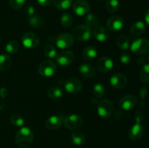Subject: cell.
Instances as JSON below:
<instances>
[{
    "label": "cell",
    "mask_w": 149,
    "mask_h": 148,
    "mask_svg": "<svg viewBox=\"0 0 149 148\" xmlns=\"http://www.w3.org/2000/svg\"><path fill=\"white\" fill-rule=\"evenodd\" d=\"M33 139V133L30 129L23 127L18 131L15 136V142L20 147L25 148L31 144Z\"/></svg>",
    "instance_id": "1"
},
{
    "label": "cell",
    "mask_w": 149,
    "mask_h": 148,
    "mask_svg": "<svg viewBox=\"0 0 149 148\" xmlns=\"http://www.w3.org/2000/svg\"><path fill=\"white\" fill-rule=\"evenodd\" d=\"M92 30L86 25H79L74 28L72 32V36L74 39L80 41H86L90 39Z\"/></svg>",
    "instance_id": "2"
},
{
    "label": "cell",
    "mask_w": 149,
    "mask_h": 148,
    "mask_svg": "<svg viewBox=\"0 0 149 148\" xmlns=\"http://www.w3.org/2000/svg\"><path fill=\"white\" fill-rule=\"evenodd\" d=\"M84 120L81 116L77 114H71L64 117L63 123L67 129L77 130L82 126Z\"/></svg>",
    "instance_id": "3"
},
{
    "label": "cell",
    "mask_w": 149,
    "mask_h": 148,
    "mask_svg": "<svg viewBox=\"0 0 149 148\" xmlns=\"http://www.w3.org/2000/svg\"><path fill=\"white\" fill-rule=\"evenodd\" d=\"M132 52L137 55H146L149 52V41L146 39H137L130 46Z\"/></svg>",
    "instance_id": "4"
},
{
    "label": "cell",
    "mask_w": 149,
    "mask_h": 148,
    "mask_svg": "<svg viewBox=\"0 0 149 148\" xmlns=\"http://www.w3.org/2000/svg\"><path fill=\"white\" fill-rule=\"evenodd\" d=\"M113 112V106L111 102L108 100H101L97 104V113L103 119L111 117Z\"/></svg>",
    "instance_id": "5"
},
{
    "label": "cell",
    "mask_w": 149,
    "mask_h": 148,
    "mask_svg": "<svg viewBox=\"0 0 149 148\" xmlns=\"http://www.w3.org/2000/svg\"><path fill=\"white\" fill-rule=\"evenodd\" d=\"M56 69V65L52 61L45 60L39 65L38 71L42 76L50 77L55 74Z\"/></svg>",
    "instance_id": "6"
},
{
    "label": "cell",
    "mask_w": 149,
    "mask_h": 148,
    "mask_svg": "<svg viewBox=\"0 0 149 148\" xmlns=\"http://www.w3.org/2000/svg\"><path fill=\"white\" fill-rule=\"evenodd\" d=\"M74 42V36L68 33H61L55 39V44L59 49H67L72 46Z\"/></svg>",
    "instance_id": "7"
},
{
    "label": "cell",
    "mask_w": 149,
    "mask_h": 148,
    "mask_svg": "<svg viewBox=\"0 0 149 148\" xmlns=\"http://www.w3.org/2000/svg\"><path fill=\"white\" fill-rule=\"evenodd\" d=\"M74 55L71 51H62L56 55V62L62 67L71 65L74 60Z\"/></svg>",
    "instance_id": "8"
},
{
    "label": "cell",
    "mask_w": 149,
    "mask_h": 148,
    "mask_svg": "<svg viewBox=\"0 0 149 148\" xmlns=\"http://www.w3.org/2000/svg\"><path fill=\"white\" fill-rule=\"evenodd\" d=\"M21 42L25 47L28 49H33L39 45L40 39L35 33H26L22 36Z\"/></svg>",
    "instance_id": "9"
},
{
    "label": "cell",
    "mask_w": 149,
    "mask_h": 148,
    "mask_svg": "<svg viewBox=\"0 0 149 148\" xmlns=\"http://www.w3.org/2000/svg\"><path fill=\"white\" fill-rule=\"evenodd\" d=\"M73 12L78 16H84L88 14L90 6L88 2L83 0H77L72 5Z\"/></svg>",
    "instance_id": "10"
},
{
    "label": "cell",
    "mask_w": 149,
    "mask_h": 148,
    "mask_svg": "<svg viewBox=\"0 0 149 148\" xmlns=\"http://www.w3.org/2000/svg\"><path fill=\"white\" fill-rule=\"evenodd\" d=\"M106 26L111 31H119L122 30L125 26V20L120 16H112L108 19Z\"/></svg>",
    "instance_id": "11"
},
{
    "label": "cell",
    "mask_w": 149,
    "mask_h": 148,
    "mask_svg": "<svg viewBox=\"0 0 149 148\" xmlns=\"http://www.w3.org/2000/svg\"><path fill=\"white\" fill-rule=\"evenodd\" d=\"M64 87L67 92L76 94V93L79 92L81 90L82 84L78 78H71L65 81Z\"/></svg>",
    "instance_id": "12"
},
{
    "label": "cell",
    "mask_w": 149,
    "mask_h": 148,
    "mask_svg": "<svg viewBox=\"0 0 149 148\" xmlns=\"http://www.w3.org/2000/svg\"><path fill=\"white\" fill-rule=\"evenodd\" d=\"M138 104V99L134 95H126L119 101V106L124 110H130Z\"/></svg>",
    "instance_id": "13"
},
{
    "label": "cell",
    "mask_w": 149,
    "mask_h": 148,
    "mask_svg": "<svg viewBox=\"0 0 149 148\" xmlns=\"http://www.w3.org/2000/svg\"><path fill=\"white\" fill-rule=\"evenodd\" d=\"M64 117L61 115H52L49 117L45 122V126L49 130H56L61 128L63 123Z\"/></svg>",
    "instance_id": "14"
},
{
    "label": "cell",
    "mask_w": 149,
    "mask_h": 148,
    "mask_svg": "<svg viewBox=\"0 0 149 148\" xmlns=\"http://www.w3.org/2000/svg\"><path fill=\"white\" fill-rule=\"evenodd\" d=\"M144 133V128L141 123H136L130 129L128 136L132 141H138L142 138Z\"/></svg>",
    "instance_id": "15"
},
{
    "label": "cell",
    "mask_w": 149,
    "mask_h": 148,
    "mask_svg": "<svg viewBox=\"0 0 149 148\" xmlns=\"http://www.w3.org/2000/svg\"><path fill=\"white\" fill-rule=\"evenodd\" d=\"M97 69L103 73H107L110 71L113 67V62L111 58L108 57H103L97 60Z\"/></svg>",
    "instance_id": "16"
},
{
    "label": "cell",
    "mask_w": 149,
    "mask_h": 148,
    "mask_svg": "<svg viewBox=\"0 0 149 148\" xmlns=\"http://www.w3.org/2000/svg\"><path fill=\"white\" fill-rule=\"evenodd\" d=\"M110 83L111 85L116 89L124 88L127 84V78L122 74L116 73L111 76Z\"/></svg>",
    "instance_id": "17"
},
{
    "label": "cell",
    "mask_w": 149,
    "mask_h": 148,
    "mask_svg": "<svg viewBox=\"0 0 149 148\" xmlns=\"http://www.w3.org/2000/svg\"><path fill=\"white\" fill-rule=\"evenodd\" d=\"M93 36L95 38L96 40L103 42L109 39V33L107 29L98 25L93 28Z\"/></svg>",
    "instance_id": "18"
},
{
    "label": "cell",
    "mask_w": 149,
    "mask_h": 148,
    "mask_svg": "<svg viewBox=\"0 0 149 148\" xmlns=\"http://www.w3.org/2000/svg\"><path fill=\"white\" fill-rule=\"evenodd\" d=\"M79 72L82 76L90 78L95 74V68L88 62H83L79 67Z\"/></svg>",
    "instance_id": "19"
},
{
    "label": "cell",
    "mask_w": 149,
    "mask_h": 148,
    "mask_svg": "<svg viewBox=\"0 0 149 148\" xmlns=\"http://www.w3.org/2000/svg\"><path fill=\"white\" fill-rule=\"evenodd\" d=\"M146 31V25L142 21H137L132 25L130 28V32L133 36H141Z\"/></svg>",
    "instance_id": "20"
},
{
    "label": "cell",
    "mask_w": 149,
    "mask_h": 148,
    "mask_svg": "<svg viewBox=\"0 0 149 148\" xmlns=\"http://www.w3.org/2000/svg\"><path fill=\"white\" fill-rule=\"evenodd\" d=\"M97 55V51L94 46H89L84 49L82 52V56L84 59L87 61H91L95 59Z\"/></svg>",
    "instance_id": "21"
},
{
    "label": "cell",
    "mask_w": 149,
    "mask_h": 148,
    "mask_svg": "<svg viewBox=\"0 0 149 148\" xmlns=\"http://www.w3.org/2000/svg\"><path fill=\"white\" fill-rule=\"evenodd\" d=\"M28 23L33 28H41L44 26V20L42 17L38 15L30 16L28 19Z\"/></svg>",
    "instance_id": "22"
},
{
    "label": "cell",
    "mask_w": 149,
    "mask_h": 148,
    "mask_svg": "<svg viewBox=\"0 0 149 148\" xmlns=\"http://www.w3.org/2000/svg\"><path fill=\"white\" fill-rule=\"evenodd\" d=\"M12 64V59L8 55H0V71H6L10 68Z\"/></svg>",
    "instance_id": "23"
},
{
    "label": "cell",
    "mask_w": 149,
    "mask_h": 148,
    "mask_svg": "<svg viewBox=\"0 0 149 148\" xmlns=\"http://www.w3.org/2000/svg\"><path fill=\"white\" fill-rule=\"evenodd\" d=\"M71 140L74 145L80 146V145H82L85 142V136L81 131H74L71 133Z\"/></svg>",
    "instance_id": "24"
},
{
    "label": "cell",
    "mask_w": 149,
    "mask_h": 148,
    "mask_svg": "<svg viewBox=\"0 0 149 148\" xmlns=\"http://www.w3.org/2000/svg\"><path fill=\"white\" fill-rule=\"evenodd\" d=\"M116 43L118 47L122 50H126L130 46L129 40L125 35H119L116 39Z\"/></svg>",
    "instance_id": "25"
},
{
    "label": "cell",
    "mask_w": 149,
    "mask_h": 148,
    "mask_svg": "<svg viewBox=\"0 0 149 148\" xmlns=\"http://www.w3.org/2000/svg\"><path fill=\"white\" fill-rule=\"evenodd\" d=\"M139 78L144 84H149V64L143 65L140 71Z\"/></svg>",
    "instance_id": "26"
},
{
    "label": "cell",
    "mask_w": 149,
    "mask_h": 148,
    "mask_svg": "<svg viewBox=\"0 0 149 148\" xmlns=\"http://www.w3.org/2000/svg\"><path fill=\"white\" fill-rule=\"evenodd\" d=\"M47 95L52 99L61 98L63 96V91L60 87L52 86L48 89Z\"/></svg>",
    "instance_id": "27"
},
{
    "label": "cell",
    "mask_w": 149,
    "mask_h": 148,
    "mask_svg": "<svg viewBox=\"0 0 149 148\" xmlns=\"http://www.w3.org/2000/svg\"><path fill=\"white\" fill-rule=\"evenodd\" d=\"M119 7V2L118 0H108L106 3V9L109 12L114 13Z\"/></svg>",
    "instance_id": "28"
},
{
    "label": "cell",
    "mask_w": 149,
    "mask_h": 148,
    "mask_svg": "<svg viewBox=\"0 0 149 148\" xmlns=\"http://www.w3.org/2000/svg\"><path fill=\"white\" fill-rule=\"evenodd\" d=\"M85 25L88 26L89 28H95L98 26V20L96 17V16L93 14H87L85 18Z\"/></svg>",
    "instance_id": "29"
},
{
    "label": "cell",
    "mask_w": 149,
    "mask_h": 148,
    "mask_svg": "<svg viewBox=\"0 0 149 148\" xmlns=\"http://www.w3.org/2000/svg\"><path fill=\"white\" fill-rule=\"evenodd\" d=\"M10 122L15 126L20 127V126H23V124H24V119L18 113H14L10 117Z\"/></svg>",
    "instance_id": "30"
},
{
    "label": "cell",
    "mask_w": 149,
    "mask_h": 148,
    "mask_svg": "<svg viewBox=\"0 0 149 148\" xmlns=\"http://www.w3.org/2000/svg\"><path fill=\"white\" fill-rule=\"evenodd\" d=\"M54 5L59 10H67L72 3V0H53Z\"/></svg>",
    "instance_id": "31"
},
{
    "label": "cell",
    "mask_w": 149,
    "mask_h": 148,
    "mask_svg": "<svg viewBox=\"0 0 149 148\" xmlns=\"http://www.w3.org/2000/svg\"><path fill=\"white\" fill-rule=\"evenodd\" d=\"M73 18L72 16L68 12H64L61 15V23L63 27L68 28L72 25Z\"/></svg>",
    "instance_id": "32"
},
{
    "label": "cell",
    "mask_w": 149,
    "mask_h": 148,
    "mask_svg": "<svg viewBox=\"0 0 149 148\" xmlns=\"http://www.w3.org/2000/svg\"><path fill=\"white\" fill-rule=\"evenodd\" d=\"M44 52H45V55H46L47 57L51 58V59L55 57L57 55L55 48L52 44H49L45 45V48H44Z\"/></svg>",
    "instance_id": "33"
},
{
    "label": "cell",
    "mask_w": 149,
    "mask_h": 148,
    "mask_svg": "<svg viewBox=\"0 0 149 148\" xmlns=\"http://www.w3.org/2000/svg\"><path fill=\"white\" fill-rule=\"evenodd\" d=\"M93 94L97 98H101L105 94V88L101 84H95L93 89Z\"/></svg>",
    "instance_id": "34"
},
{
    "label": "cell",
    "mask_w": 149,
    "mask_h": 148,
    "mask_svg": "<svg viewBox=\"0 0 149 148\" xmlns=\"http://www.w3.org/2000/svg\"><path fill=\"white\" fill-rule=\"evenodd\" d=\"M6 51H7L8 53L10 54H14L18 51L19 49V44L16 41H10L6 45Z\"/></svg>",
    "instance_id": "35"
},
{
    "label": "cell",
    "mask_w": 149,
    "mask_h": 148,
    "mask_svg": "<svg viewBox=\"0 0 149 148\" xmlns=\"http://www.w3.org/2000/svg\"><path fill=\"white\" fill-rule=\"evenodd\" d=\"M26 0H10V6L13 10H19L25 4Z\"/></svg>",
    "instance_id": "36"
},
{
    "label": "cell",
    "mask_w": 149,
    "mask_h": 148,
    "mask_svg": "<svg viewBox=\"0 0 149 148\" xmlns=\"http://www.w3.org/2000/svg\"><path fill=\"white\" fill-rule=\"evenodd\" d=\"M120 61L122 62V63L125 64V65H127V64H129L131 61L130 55L128 53L124 52V53H122V55H120Z\"/></svg>",
    "instance_id": "37"
},
{
    "label": "cell",
    "mask_w": 149,
    "mask_h": 148,
    "mask_svg": "<svg viewBox=\"0 0 149 148\" xmlns=\"http://www.w3.org/2000/svg\"><path fill=\"white\" fill-rule=\"evenodd\" d=\"M25 12H26V14L29 17L33 15L35 12L34 7L32 5H31V4H27L26 8H25Z\"/></svg>",
    "instance_id": "38"
},
{
    "label": "cell",
    "mask_w": 149,
    "mask_h": 148,
    "mask_svg": "<svg viewBox=\"0 0 149 148\" xmlns=\"http://www.w3.org/2000/svg\"><path fill=\"white\" fill-rule=\"evenodd\" d=\"M143 118H144V115L143 112L141 111L136 112V113H135V120H136V123H141V122L143 121Z\"/></svg>",
    "instance_id": "39"
},
{
    "label": "cell",
    "mask_w": 149,
    "mask_h": 148,
    "mask_svg": "<svg viewBox=\"0 0 149 148\" xmlns=\"http://www.w3.org/2000/svg\"><path fill=\"white\" fill-rule=\"evenodd\" d=\"M37 2L42 7H48L52 2V0H37Z\"/></svg>",
    "instance_id": "40"
},
{
    "label": "cell",
    "mask_w": 149,
    "mask_h": 148,
    "mask_svg": "<svg viewBox=\"0 0 149 148\" xmlns=\"http://www.w3.org/2000/svg\"><path fill=\"white\" fill-rule=\"evenodd\" d=\"M7 90L5 88H1V89H0V96H1V97H2V98H5L7 96Z\"/></svg>",
    "instance_id": "41"
},
{
    "label": "cell",
    "mask_w": 149,
    "mask_h": 148,
    "mask_svg": "<svg viewBox=\"0 0 149 148\" xmlns=\"http://www.w3.org/2000/svg\"><path fill=\"white\" fill-rule=\"evenodd\" d=\"M145 21L149 26V10L146 12L145 14Z\"/></svg>",
    "instance_id": "42"
},
{
    "label": "cell",
    "mask_w": 149,
    "mask_h": 148,
    "mask_svg": "<svg viewBox=\"0 0 149 148\" xmlns=\"http://www.w3.org/2000/svg\"><path fill=\"white\" fill-rule=\"evenodd\" d=\"M148 61L149 62V55H148Z\"/></svg>",
    "instance_id": "43"
},
{
    "label": "cell",
    "mask_w": 149,
    "mask_h": 148,
    "mask_svg": "<svg viewBox=\"0 0 149 148\" xmlns=\"http://www.w3.org/2000/svg\"><path fill=\"white\" fill-rule=\"evenodd\" d=\"M99 1H102V0H99Z\"/></svg>",
    "instance_id": "44"
}]
</instances>
